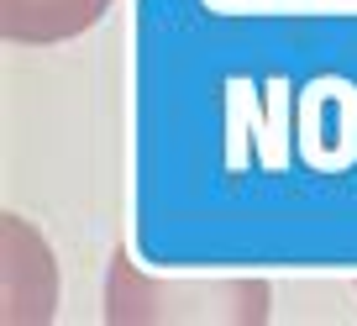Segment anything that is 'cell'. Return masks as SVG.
Here are the masks:
<instances>
[{"mask_svg":"<svg viewBox=\"0 0 357 326\" xmlns=\"http://www.w3.org/2000/svg\"><path fill=\"white\" fill-rule=\"evenodd\" d=\"M105 11H111V0H0V32L6 43L53 47L89 32Z\"/></svg>","mask_w":357,"mask_h":326,"instance_id":"6da1fadb","label":"cell"}]
</instances>
